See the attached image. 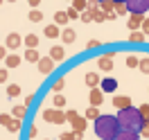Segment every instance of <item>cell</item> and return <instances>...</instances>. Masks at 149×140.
I'll use <instances>...</instances> for the list:
<instances>
[{"label": "cell", "instance_id": "cell-31", "mask_svg": "<svg viewBox=\"0 0 149 140\" xmlns=\"http://www.w3.org/2000/svg\"><path fill=\"white\" fill-rule=\"evenodd\" d=\"M18 95H20V86H16V84L7 86V97H18Z\"/></svg>", "mask_w": 149, "mask_h": 140}, {"label": "cell", "instance_id": "cell-20", "mask_svg": "<svg viewBox=\"0 0 149 140\" xmlns=\"http://www.w3.org/2000/svg\"><path fill=\"white\" fill-rule=\"evenodd\" d=\"M63 122H68L65 111L63 109H54V120H52V124H63Z\"/></svg>", "mask_w": 149, "mask_h": 140}, {"label": "cell", "instance_id": "cell-4", "mask_svg": "<svg viewBox=\"0 0 149 140\" xmlns=\"http://www.w3.org/2000/svg\"><path fill=\"white\" fill-rule=\"evenodd\" d=\"M38 72L41 75H52V70H54V59L52 56H41V61H38Z\"/></svg>", "mask_w": 149, "mask_h": 140}, {"label": "cell", "instance_id": "cell-48", "mask_svg": "<svg viewBox=\"0 0 149 140\" xmlns=\"http://www.w3.org/2000/svg\"><path fill=\"white\" fill-rule=\"evenodd\" d=\"M27 2H29V7H32V9H36L38 5H41V0H27Z\"/></svg>", "mask_w": 149, "mask_h": 140}, {"label": "cell", "instance_id": "cell-36", "mask_svg": "<svg viewBox=\"0 0 149 140\" xmlns=\"http://www.w3.org/2000/svg\"><path fill=\"white\" fill-rule=\"evenodd\" d=\"M138 63H140V59H138V56H133V54L127 56V65H129V68H138Z\"/></svg>", "mask_w": 149, "mask_h": 140}, {"label": "cell", "instance_id": "cell-10", "mask_svg": "<svg viewBox=\"0 0 149 140\" xmlns=\"http://www.w3.org/2000/svg\"><path fill=\"white\" fill-rule=\"evenodd\" d=\"M7 47L9 50H18L20 47V43H23V38H20V34H16V32H11V34H7Z\"/></svg>", "mask_w": 149, "mask_h": 140}, {"label": "cell", "instance_id": "cell-21", "mask_svg": "<svg viewBox=\"0 0 149 140\" xmlns=\"http://www.w3.org/2000/svg\"><path fill=\"white\" fill-rule=\"evenodd\" d=\"M145 36H147V34H145L142 29H136V32H131V34H129V41H131V43H142Z\"/></svg>", "mask_w": 149, "mask_h": 140}, {"label": "cell", "instance_id": "cell-27", "mask_svg": "<svg viewBox=\"0 0 149 140\" xmlns=\"http://www.w3.org/2000/svg\"><path fill=\"white\" fill-rule=\"evenodd\" d=\"M72 7L79 11V14H81V11L88 9V0H72Z\"/></svg>", "mask_w": 149, "mask_h": 140}, {"label": "cell", "instance_id": "cell-28", "mask_svg": "<svg viewBox=\"0 0 149 140\" xmlns=\"http://www.w3.org/2000/svg\"><path fill=\"white\" fill-rule=\"evenodd\" d=\"M29 16V20H32V23H41V20H43V11H38V9H32L27 14Z\"/></svg>", "mask_w": 149, "mask_h": 140}, {"label": "cell", "instance_id": "cell-49", "mask_svg": "<svg viewBox=\"0 0 149 140\" xmlns=\"http://www.w3.org/2000/svg\"><path fill=\"white\" fill-rule=\"evenodd\" d=\"M118 18V14H115V11H109V14H106V20H115Z\"/></svg>", "mask_w": 149, "mask_h": 140}, {"label": "cell", "instance_id": "cell-43", "mask_svg": "<svg viewBox=\"0 0 149 140\" xmlns=\"http://www.w3.org/2000/svg\"><path fill=\"white\" fill-rule=\"evenodd\" d=\"M9 77V68H0V84H5Z\"/></svg>", "mask_w": 149, "mask_h": 140}, {"label": "cell", "instance_id": "cell-11", "mask_svg": "<svg viewBox=\"0 0 149 140\" xmlns=\"http://www.w3.org/2000/svg\"><path fill=\"white\" fill-rule=\"evenodd\" d=\"M74 38H77V32L70 27H63V32H61V41H63V45H70V43H74Z\"/></svg>", "mask_w": 149, "mask_h": 140}, {"label": "cell", "instance_id": "cell-45", "mask_svg": "<svg viewBox=\"0 0 149 140\" xmlns=\"http://www.w3.org/2000/svg\"><path fill=\"white\" fill-rule=\"evenodd\" d=\"M34 100H36V97H34V95L29 93L27 97H25V106H27V109H29V106H32V104H34Z\"/></svg>", "mask_w": 149, "mask_h": 140}, {"label": "cell", "instance_id": "cell-42", "mask_svg": "<svg viewBox=\"0 0 149 140\" xmlns=\"http://www.w3.org/2000/svg\"><path fill=\"white\" fill-rule=\"evenodd\" d=\"M138 109H140V115H142V118L147 120V118H149V104H140Z\"/></svg>", "mask_w": 149, "mask_h": 140}, {"label": "cell", "instance_id": "cell-14", "mask_svg": "<svg viewBox=\"0 0 149 140\" xmlns=\"http://www.w3.org/2000/svg\"><path fill=\"white\" fill-rule=\"evenodd\" d=\"M100 84H102V79H100V75H97V72H88V75H86V86L97 88Z\"/></svg>", "mask_w": 149, "mask_h": 140}, {"label": "cell", "instance_id": "cell-6", "mask_svg": "<svg viewBox=\"0 0 149 140\" xmlns=\"http://www.w3.org/2000/svg\"><path fill=\"white\" fill-rule=\"evenodd\" d=\"M97 68H100L102 72H111L113 70V56H109V54L97 56Z\"/></svg>", "mask_w": 149, "mask_h": 140}, {"label": "cell", "instance_id": "cell-35", "mask_svg": "<svg viewBox=\"0 0 149 140\" xmlns=\"http://www.w3.org/2000/svg\"><path fill=\"white\" fill-rule=\"evenodd\" d=\"M93 20H95V23H102V20H106V11L97 9V11L93 14Z\"/></svg>", "mask_w": 149, "mask_h": 140}, {"label": "cell", "instance_id": "cell-12", "mask_svg": "<svg viewBox=\"0 0 149 140\" xmlns=\"http://www.w3.org/2000/svg\"><path fill=\"white\" fill-rule=\"evenodd\" d=\"M50 56H52L54 61H63V59H65V50H63V45L50 47Z\"/></svg>", "mask_w": 149, "mask_h": 140}, {"label": "cell", "instance_id": "cell-37", "mask_svg": "<svg viewBox=\"0 0 149 140\" xmlns=\"http://www.w3.org/2000/svg\"><path fill=\"white\" fill-rule=\"evenodd\" d=\"M140 138H149V120H145V124H142V127H140Z\"/></svg>", "mask_w": 149, "mask_h": 140}, {"label": "cell", "instance_id": "cell-1", "mask_svg": "<svg viewBox=\"0 0 149 140\" xmlns=\"http://www.w3.org/2000/svg\"><path fill=\"white\" fill-rule=\"evenodd\" d=\"M120 131L122 127L118 122V115H100L95 120V133L100 140H115Z\"/></svg>", "mask_w": 149, "mask_h": 140}, {"label": "cell", "instance_id": "cell-54", "mask_svg": "<svg viewBox=\"0 0 149 140\" xmlns=\"http://www.w3.org/2000/svg\"><path fill=\"white\" fill-rule=\"evenodd\" d=\"M9 2H16V0H9Z\"/></svg>", "mask_w": 149, "mask_h": 140}, {"label": "cell", "instance_id": "cell-15", "mask_svg": "<svg viewBox=\"0 0 149 140\" xmlns=\"http://www.w3.org/2000/svg\"><path fill=\"white\" fill-rule=\"evenodd\" d=\"M115 140H140V133L138 131H120Z\"/></svg>", "mask_w": 149, "mask_h": 140}, {"label": "cell", "instance_id": "cell-9", "mask_svg": "<svg viewBox=\"0 0 149 140\" xmlns=\"http://www.w3.org/2000/svg\"><path fill=\"white\" fill-rule=\"evenodd\" d=\"M88 100H91V106H100L104 102V93L102 88H91V95H88Z\"/></svg>", "mask_w": 149, "mask_h": 140}, {"label": "cell", "instance_id": "cell-53", "mask_svg": "<svg viewBox=\"0 0 149 140\" xmlns=\"http://www.w3.org/2000/svg\"><path fill=\"white\" fill-rule=\"evenodd\" d=\"M2 2H5V0H0V5H2Z\"/></svg>", "mask_w": 149, "mask_h": 140}, {"label": "cell", "instance_id": "cell-56", "mask_svg": "<svg viewBox=\"0 0 149 140\" xmlns=\"http://www.w3.org/2000/svg\"><path fill=\"white\" fill-rule=\"evenodd\" d=\"M147 120H149V118H147Z\"/></svg>", "mask_w": 149, "mask_h": 140}, {"label": "cell", "instance_id": "cell-29", "mask_svg": "<svg viewBox=\"0 0 149 140\" xmlns=\"http://www.w3.org/2000/svg\"><path fill=\"white\" fill-rule=\"evenodd\" d=\"M138 70L142 72V75H149V56L140 59V63H138Z\"/></svg>", "mask_w": 149, "mask_h": 140}, {"label": "cell", "instance_id": "cell-39", "mask_svg": "<svg viewBox=\"0 0 149 140\" xmlns=\"http://www.w3.org/2000/svg\"><path fill=\"white\" fill-rule=\"evenodd\" d=\"M65 14H68V18H70V20H74V18H79V16H81V14H79V11L74 9V7H70V9H65Z\"/></svg>", "mask_w": 149, "mask_h": 140}, {"label": "cell", "instance_id": "cell-25", "mask_svg": "<svg viewBox=\"0 0 149 140\" xmlns=\"http://www.w3.org/2000/svg\"><path fill=\"white\" fill-rule=\"evenodd\" d=\"M23 43H25L27 47H36L38 45V36H36V34H27V36L23 38Z\"/></svg>", "mask_w": 149, "mask_h": 140}, {"label": "cell", "instance_id": "cell-52", "mask_svg": "<svg viewBox=\"0 0 149 140\" xmlns=\"http://www.w3.org/2000/svg\"><path fill=\"white\" fill-rule=\"evenodd\" d=\"M118 2H127V0H118Z\"/></svg>", "mask_w": 149, "mask_h": 140}, {"label": "cell", "instance_id": "cell-22", "mask_svg": "<svg viewBox=\"0 0 149 140\" xmlns=\"http://www.w3.org/2000/svg\"><path fill=\"white\" fill-rule=\"evenodd\" d=\"M102 113H100V106H88V111H86V120H97Z\"/></svg>", "mask_w": 149, "mask_h": 140}, {"label": "cell", "instance_id": "cell-2", "mask_svg": "<svg viewBox=\"0 0 149 140\" xmlns=\"http://www.w3.org/2000/svg\"><path fill=\"white\" fill-rule=\"evenodd\" d=\"M118 122H120L122 131H140V127L145 124V118L140 115V109L129 106L124 111H118Z\"/></svg>", "mask_w": 149, "mask_h": 140}, {"label": "cell", "instance_id": "cell-33", "mask_svg": "<svg viewBox=\"0 0 149 140\" xmlns=\"http://www.w3.org/2000/svg\"><path fill=\"white\" fill-rule=\"evenodd\" d=\"M7 129L9 131H20V120L18 118H11V122L7 124Z\"/></svg>", "mask_w": 149, "mask_h": 140}, {"label": "cell", "instance_id": "cell-8", "mask_svg": "<svg viewBox=\"0 0 149 140\" xmlns=\"http://www.w3.org/2000/svg\"><path fill=\"white\" fill-rule=\"evenodd\" d=\"M100 88H102V93H115V88H118V79H113V77H104L102 84H100Z\"/></svg>", "mask_w": 149, "mask_h": 140}, {"label": "cell", "instance_id": "cell-23", "mask_svg": "<svg viewBox=\"0 0 149 140\" xmlns=\"http://www.w3.org/2000/svg\"><path fill=\"white\" fill-rule=\"evenodd\" d=\"M14 118H18V120H23V118H25V113H27V106H25V104H18V106H14Z\"/></svg>", "mask_w": 149, "mask_h": 140}, {"label": "cell", "instance_id": "cell-41", "mask_svg": "<svg viewBox=\"0 0 149 140\" xmlns=\"http://www.w3.org/2000/svg\"><path fill=\"white\" fill-rule=\"evenodd\" d=\"M11 118H14V115H7V113H0V124H2V127H7V124L11 122Z\"/></svg>", "mask_w": 149, "mask_h": 140}, {"label": "cell", "instance_id": "cell-30", "mask_svg": "<svg viewBox=\"0 0 149 140\" xmlns=\"http://www.w3.org/2000/svg\"><path fill=\"white\" fill-rule=\"evenodd\" d=\"M52 104H54V109H63V106H65V97L56 93L54 97H52Z\"/></svg>", "mask_w": 149, "mask_h": 140}, {"label": "cell", "instance_id": "cell-16", "mask_svg": "<svg viewBox=\"0 0 149 140\" xmlns=\"http://www.w3.org/2000/svg\"><path fill=\"white\" fill-rule=\"evenodd\" d=\"M45 36H47V38L61 36V29H59V25H56V23H52V25H47V27H45Z\"/></svg>", "mask_w": 149, "mask_h": 140}, {"label": "cell", "instance_id": "cell-3", "mask_svg": "<svg viewBox=\"0 0 149 140\" xmlns=\"http://www.w3.org/2000/svg\"><path fill=\"white\" fill-rule=\"evenodd\" d=\"M129 14H145L149 11V0H127Z\"/></svg>", "mask_w": 149, "mask_h": 140}, {"label": "cell", "instance_id": "cell-17", "mask_svg": "<svg viewBox=\"0 0 149 140\" xmlns=\"http://www.w3.org/2000/svg\"><path fill=\"white\" fill-rule=\"evenodd\" d=\"M5 65H7V68H18L20 65V56L18 54H7L5 56Z\"/></svg>", "mask_w": 149, "mask_h": 140}, {"label": "cell", "instance_id": "cell-24", "mask_svg": "<svg viewBox=\"0 0 149 140\" xmlns=\"http://www.w3.org/2000/svg\"><path fill=\"white\" fill-rule=\"evenodd\" d=\"M63 86H65V77H56L54 81H52V91H54V93H61Z\"/></svg>", "mask_w": 149, "mask_h": 140}, {"label": "cell", "instance_id": "cell-5", "mask_svg": "<svg viewBox=\"0 0 149 140\" xmlns=\"http://www.w3.org/2000/svg\"><path fill=\"white\" fill-rule=\"evenodd\" d=\"M145 14H129V20H127V27L131 29V32H136V29L142 27V23H145Z\"/></svg>", "mask_w": 149, "mask_h": 140}, {"label": "cell", "instance_id": "cell-47", "mask_svg": "<svg viewBox=\"0 0 149 140\" xmlns=\"http://www.w3.org/2000/svg\"><path fill=\"white\" fill-rule=\"evenodd\" d=\"M36 133H38V129L32 124V127H29V138H36Z\"/></svg>", "mask_w": 149, "mask_h": 140}, {"label": "cell", "instance_id": "cell-32", "mask_svg": "<svg viewBox=\"0 0 149 140\" xmlns=\"http://www.w3.org/2000/svg\"><path fill=\"white\" fill-rule=\"evenodd\" d=\"M115 14H118V16H122V14H129V9H127V2H118V0H115Z\"/></svg>", "mask_w": 149, "mask_h": 140}, {"label": "cell", "instance_id": "cell-51", "mask_svg": "<svg viewBox=\"0 0 149 140\" xmlns=\"http://www.w3.org/2000/svg\"><path fill=\"white\" fill-rule=\"evenodd\" d=\"M5 56H7V47L0 45V59H5Z\"/></svg>", "mask_w": 149, "mask_h": 140}, {"label": "cell", "instance_id": "cell-13", "mask_svg": "<svg viewBox=\"0 0 149 140\" xmlns=\"http://www.w3.org/2000/svg\"><path fill=\"white\" fill-rule=\"evenodd\" d=\"M25 61H29V63H38V61H41V54H38L36 47H27V52H25Z\"/></svg>", "mask_w": 149, "mask_h": 140}, {"label": "cell", "instance_id": "cell-34", "mask_svg": "<svg viewBox=\"0 0 149 140\" xmlns=\"http://www.w3.org/2000/svg\"><path fill=\"white\" fill-rule=\"evenodd\" d=\"M43 120H45V122L54 120V109H43Z\"/></svg>", "mask_w": 149, "mask_h": 140}, {"label": "cell", "instance_id": "cell-40", "mask_svg": "<svg viewBox=\"0 0 149 140\" xmlns=\"http://www.w3.org/2000/svg\"><path fill=\"white\" fill-rule=\"evenodd\" d=\"M59 140H77V136H74V131H65L59 136Z\"/></svg>", "mask_w": 149, "mask_h": 140}, {"label": "cell", "instance_id": "cell-26", "mask_svg": "<svg viewBox=\"0 0 149 140\" xmlns=\"http://www.w3.org/2000/svg\"><path fill=\"white\" fill-rule=\"evenodd\" d=\"M100 9L106 11V14L113 11V9H115V0H102V2H100Z\"/></svg>", "mask_w": 149, "mask_h": 140}, {"label": "cell", "instance_id": "cell-46", "mask_svg": "<svg viewBox=\"0 0 149 140\" xmlns=\"http://www.w3.org/2000/svg\"><path fill=\"white\" fill-rule=\"evenodd\" d=\"M140 29H142L145 34H149V18H145V23H142V27H140Z\"/></svg>", "mask_w": 149, "mask_h": 140}, {"label": "cell", "instance_id": "cell-44", "mask_svg": "<svg viewBox=\"0 0 149 140\" xmlns=\"http://www.w3.org/2000/svg\"><path fill=\"white\" fill-rule=\"evenodd\" d=\"M65 118H68V122H74V120H77V118H79V113L70 109V111H65Z\"/></svg>", "mask_w": 149, "mask_h": 140}, {"label": "cell", "instance_id": "cell-38", "mask_svg": "<svg viewBox=\"0 0 149 140\" xmlns=\"http://www.w3.org/2000/svg\"><path fill=\"white\" fill-rule=\"evenodd\" d=\"M79 18H81V23H91V20H93V11H91V9L81 11V16H79Z\"/></svg>", "mask_w": 149, "mask_h": 140}, {"label": "cell", "instance_id": "cell-18", "mask_svg": "<svg viewBox=\"0 0 149 140\" xmlns=\"http://www.w3.org/2000/svg\"><path fill=\"white\" fill-rule=\"evenodd\" d=\"M68 14H65V11H56L54 14V23L56 25H59V27H65V25H68Z\"/></svg>", "mask_w": 149, "mask_h": 140}, {"label": "cell", "instance_id": "cell-50", "mask_svg": "<svg viewBox=\"0 0 149 140\" xmlns=\"http://www.w3.org/2000/svg\"><path fill=\"white\" fill-rule=\"evenodd\" d=\"M86 47H100V41H88V45Z\"/></svg>", "mask_w": 149, "mask_h": 140}, {"label": "cell", "instance_id": "cell-19", "mask_svg": "<svg viewBox=\"0 0 149 140\" xmlns=\"http://www.w3.org/2000/svg\"><path fill=\"white\" fill-rule=\"evenodd\" d=\"M72 131L74 133H84L86 131V118H77V120L72 122Z\"/></svg>", "mask_w": 149, "mask_h": 140}, {"label": "cell", "instance_id": "cell-55", "mask_svg": "<svg viewBox=\"0 0 149 140\" xmlns=\"http://www.w3.org/2000/svg\"><path fill=\"white\" fill-rule=\"evenodd\" d=\"M100 2H102V0H100Z\"/></svg>", "mask_w": 149, "mask_h": 140}, {"label": "cell", "instance_id": "cell-7", "mask_svg": "<svg viewBox=\"0 0 149 140\" xmlns=\"http://www.w3.org/2000/svg\"><path fill=\"white\" fill-rule=\"evenodd\" d=\"M113 106H115L118 111H124V109L131 106V97L129 95H115V97H113Z\"/></svg>", "mask_w": 149, "mask_h": 140}]
</instances>
